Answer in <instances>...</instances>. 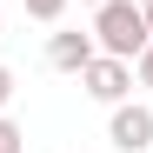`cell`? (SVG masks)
<instances>
[{
  "label": "cell",
  "instance_id": "obj_1",
  "mask_svg": "<svg viewBox=\"0 0 153 153\" xmlns=\"http://www.w3.org/2000/svg\"><path fill=\"white\" fill-rule=\"evenodd\" d=\"M87 33H93V47H100V53H113V60H140V47L153 40L146 13H140V0H100Z\"/></svg>",
  "mask_w": 153,
  "mask_h": 153
},
{
  "label": "cell",
  "instance_id": "obj_2",
  "mask_svg": "<svg viewBox=\"0 0 153 153\" xmlns=\"http://www.w3.org/2000/svg\"><path fill=\"white\" fill-rule=\"evenodd\" d=\"M80 87H87V100H100V107H120V100H133V60L93 53L80 67Z\"/></svg>",
  "mask_w": 153,
  "mask_h": 153
},
{
  "label": "cell",
  "instance_id": "obj_3",
  "mask_svg": "<svg viewBox=\"0 0 153 153\" xmlns=\"http://www.w3.org/2000/svg\"><path fill=\"white\" fill-rule=\"evenodd\" d=\"M107 140H113L120 153H146V146H153V107H146V100L107 107Z\"/></svg>",
  "mask_w": 153,
  "mask_h": 153
},
{
  "label": "cell",
  "instance_id": "obj_4",
  "mask_svg": "<svg viewBox=\"0 0 153 153\" xmlns=\"http://www.w3.org/2000/svg\"><path fill=\"white\" fill-rule=\"evenodd\" d=\"M93 53H100V47H93V33H80V27H73V33H47V67H53V73H80Z\"/></svg>",
  "mask_w": 153,
  "mask_h": 153
},
{
  "label": "cell",
  "instance_id": "obj_5",
  "mask_svg": "<svg viewBox=\"0 0 153 153\" xmlns=\"http://www.w3.org/2000/svg\"><path fill=\"white\" fill-rule=\"evenodd\" d=\"M27 7V20H40V27H53V20L67 13V0H20Z\"/></svg>",
  "mask_w": 153,
  "mask_h": 153
},
{
  "label": "cell",
  "instance_id": "obj_6",
  "mask_svg": "<svg viewBox=\"0 0 153 153\" xmlns=\"http://www.w3.org/2000/svg\"><path fill=\"white\" fill-rule=\"evenodd\" d=\"M0 153H27V133H20L7 113H0Z\"/></svg>",
  "mask_w": 153,
  "mask_h": 153
},
{
  "label": "cell",
  "instance_id": "obj_7",
  "mask_svg": "<svg viewBox=\"0 0 153 153\" xmlns=\"http://www.w3.org/2000/svg\"><path fill=\"white\" fill-rule=\"evenodd\" d=\"M133 80H140V87H146V93H153V40H146V47H140V60H133Z\"/></svg>",
  "mask_w": 153,
  "mask_h": 153
},
{
  "label": "cell",
  "instance_id": "obj_8",
  "mask_svg": "<svg viewBox=\"0 0 153 153\" xmlns=\"http://www.w3.org/2000/svg\"><path fill=\"white\" fill-rule=\"evenodd\" d=\"M7 100H13V67H0V113H7Z\"/></svg>",
  "mask_w": 153,
  "mask_h": 153
},
{
  "label": "cell",
  "instance_id": "obj_9",
  "mask_svg": "<svg viewBox=\"0 0 153 153\" xmlns=\"http://www.w3.org/2000/svg\"><path fill=\"white\" fill-rule=\"evenodd\" d=\"M140 13H146V27H153V0H140Z\"/></svg>",
  "mask_w": 153,
  "mask_h": 153
},
{
  "label": "cell",
  "instance_id": "obj_10",
  "mask_svg": "<svg viewBox=\"0 0 153 153\" xmlns=\"http://www.w3.org/2000/svg\"><path fill=\"white\" fill-rule=\"evenodd\" d=\"M80 7H100V0H80Z\"/></svg>",
  "mask_w": 153,
  "mask_h": 153
}]
</instances>
